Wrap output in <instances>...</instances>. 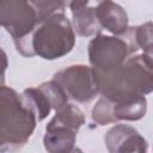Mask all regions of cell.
<instances>
[{
  "instance_id": "1",
  "label": "cell",
  "mask_w": 153,
  "mask_h": 153,
  "mask_svg": "<svg viewBox=\"0 0 153 153\" xmlns=\"http://www.w3.org/2000/svg\"><path fill=\"white\" fill-rule=\"evenodd\" d=\"M96 75L99 93L111 102H126L146 96L153 90L152 56L145 53L131 55L115 69L96 71Z\"/></svg>"
},
{
  "instance_id": "2",
  "label": "cell",
  "mask_w": 153,
  "mask_h": 153,
  "mask_svg": "<svg viewBox=\"0 0 153 153\" xmlns=\"http://www.w3.org/2000/svg\"><path fill=\"white\" fill-rule=\"evenodd\" d=\"M37 124V117L23 94L0 85V140L4 151H18L26 145Z\"/></svg>"
},
{
  "instance_id": "3",
  "label": "cell",
  "mask_w": 153,
  "mask_h": 153,
  "mask_svg": "<svg viewBox=\"0 0 153 153\" xmlns=\"http://www.w3.org/2000/svg\"><path fill=\"white\" fill-rule=\"evenodd\" d=\"M33 56L56 60L69 54L75 45V31L63 12L37 23L30 36Z\"/></svg>"
},
{
  "instance_id": "4",
  "label": "cell",
  "mask_w": 153,
  "mask_h": 153,
  "mask_svg": "<svg viewBox=\"0 0 153 153\" xmlns=\"http://www.w3.org/2000/svg\"><path fill=\"white\" fill-rule=\"evenodd\" d=\"M37 23V13L27 0H0V26L11 35L17 51L25 57L32 55L30 36Z\"/></svg>"
},
{
  "instance_id": "5",
  "label": "cell",
  "mask_w": 153,
  "mask_h": 153,
  "mask_svg": "<svg viewBox=\"0 0 153 153\" xmlns=\"http://www.w3.org/2000/svg\"><path fill=\"white\" fill-rule=\"evenodd\" d=\"M133 51V44L123 38L99 32L88 43V61L96 71L108 72L121 66Z\"/></svg>"
},
{
  "instance_id": "6",
  "label": "cell",
  "mask_w": 153,
  "mask_h": 153,
  "mask_svg": "<svg viewBox=\"0 0 153 153\" xmlns=\"http://www.w3.org/2000/svg\"><path fill=\"white\" fill-rule=\"evenodd\" d=\"M67 93L68 98L78 103H87L98 93V81L94 68L86 65H72L53 76Z\"/></svg>"
},
{
  "instance_id": "7",
  "label": "cell",
  "mask_w": 153,
  "mask_h": 153,
  "mask_svg": "<svg viewBox=\"0 0 153 153\" xmlns=\"http://www.w3.org/2000/svg\"><path fill=\"white\" fill-rule=\"evenodd\" d=\"M105 146L111 153L124 152H147L148 143L146 139L133 127L127 124H115L108 130L104 137Z\"/></svg>"
},
{
  "instance_id": "8",
  "label": "cell",
  "mask_w": 153,
  "mask_h": 153,
  "mask_svg": "<svg viewBox=\"0 0 153 153\" xmlns=\"http://www.w3.org/2000/svg\"><path fill=\"white\" fill-rule=\"evenodd\" d=\"M102 0H72L68 5L72 12V25L76 35L91 37L100 32L102 27L96 18V7Z\"/></svg>"
},
{
  "instance_id": "9",
  "label": "cell",
  "mask_w": 153,
  "mask_h": 153,
  "mask_svg": "<svg viewBox=\"0 0 153 153\" xmlns=\"http://www.w3.org/2000/svg\"><path fill=\"white\" fill-rule=\"evenodd\" d=\"M96 18L102 29L114 36L124 35L128 31V14L124 8L112 0H102L96 7Z\"/></svg>"
},
{
  "instance_id": "10",
  "label": "cell",
  "mask_w": 153,
  "mask_h": 153,
  "mask_svg": "<svg viewBox=\"0 0 153 153\" xmlns=\"http://www.w3.org/2000/svg\"><path fill=\"white\" fill-rule=\"evenodd\" d=\"M76 141V131L55 124L45 126V134L43 136V145L45 151L50 153H68L74 151Z\"/></svg>"
},
{
  "instance_id": "11",
  "label": "cell",
  "mask_w": 153,
  "mask_h": 153,
  "mask_svg": "<svg viewBox=\"0 0 153 153\" xmlns=\"http://www.w3.org/2000/svg\"><path fill=\"white\" fill-rule=\"evenodd\" d=\"M147 112V99L145 96L136 97L126 102H112V115L118 121H139Z\"/></svg>"
},
{
  "instance_id": "12",
  "label": "cell",
  "mask_w": 153,
  "mask_h": 153,
  "mask_svg": "<svg viewBox=\"0 0 153 153\" xmlns=\"http://www.w3.org/2000/svg\"><path fill=\"white\" fill-rule=\"evenodd\" d=\"M48 123L67 127L78 133L79 129L85 123V115L79 106L67 102L65 105L55 110V115Z\"/></svg>"
},
{
  "instance_id": "13",
  "label": "cell",
  "mask_w": 153,
  "mask_h": 153,
  "mask_svg": "<svg viewBox=\"0 0 153 153\" xmlns=\"http://www.w3.org/2000/svg\"><path fill=\"white\" fill-rule=\"evenodd\" d=\"M22 94H23L24 99L26 100V103L29 104V106L35 112L38 122H41L48 117V115L50 114L53 108L50 105L48 97L45 96V93L43 92V90L39 86L29 87V88L24 90Z\"/></svg>"
},
{
  "instance_id": "14",
  "label": "cell",
  "mask_w": 153,
  "mask_h": 153,
  "mask_svg": "<svg viewBox=\"0 0 153 153\" xmlns=\"http://www.w3.org/2000/svg\"><path fill=\"white\" fill-rule=\"evenodd\" d=\"M152 22H146L142 25H139L133 29V35H134V43L136 49H141L142 53L148 54L152 56Z\"/></svg>"
},
{
  "instance_id": "15",
  "label": "cell",
  "mask_w": 153,
  "mask_h": 153,
  "mask_svg": "<svg viewBox=\"0 0 153 153\" xmlns=\"http://www.w3.org/2000/svg\"><path fill=\"white\" fill-rule=\"evenodd\" d=\"M43 92L45 93V96L48 97L49 102H50V105L53 108V110H56L59 109L60 106L65 105L67 102H68V96L67 93L65 92V90L55 81V80H50V81H45V82H42L41 85H38Z\"/></svg>"
},
{
  "instance_id": "16",
  "label": "cell",
  "mask_w": 153,
  "mask_h": 153,
  "mask_svg": "<svg viewBox=\"0 0 153 153\" xmlns=\"http://www.w3.org/2000/svg\"><path fill=\"white\" fill-rule=\"evenodd\" d=\"M92 120L99 126H106L116 123L112 115V102L105 97L98 99V102L92 108Z\"/></svg>"
},
{
  "instance_id": "17",
  "label": "cell",
  "mask_w": 153,
  "mask_h": 153,
  "mask_svg": "<svg viewBox=\"0 0 153 153\" xmlns=\"http://www.w3.org/2000/svg\"><path fill=\"white\" fill-rule=\"evenodd\" d=\"M37 13L38 22L47 19L48 17L63 12L66 6L61 0H27Z\"/></svg>"
},
{
  "instance_id": "18",
  "label": "cell",
  "mask_w": 153,
  "mask_h": 153,
  "mask_svg": "<svg viewBox=\"0 0 153 153\" xmlns=\"http://www.w3.org/2000/svg\"><path fill=\"white\" fill-rule=\"evenodd\" d=\"M8 66V60H7V55L4 51V49L0 47V85L4 84V76H5V72L7 69Z\"/></svg>"
},
{
  "instance_id": "19",
  "label": "cell",
  "mask_w": 153,
  "mask_h": 153,
  "mask_svg": "<svg viewBox=\"0 0 153 153\" xmlns=\"http://www.w3.org/2000/svg\"><path fill=\"white\" fill-rule=\"evenodd\" d=\"M61 1H62V2H63V5H65V6L67 7V6L69 5V2H71L72 0H61Z\"/></svg>"
},
{
  "instance_id": "20",
  "label": "cell",
  "mask_w": 153,
  "mask_h": 153,
  "mask_svg": "<svg viewBox=\"0 0 153 153\" xmlns=\"http://www.w3.org/2000/svg\"><path fill=\"white\" fill-rule=\"evenodd\" d=\"M0 151H4V146H2V142L0 140Z\"/></svg>"
}]
</instances>
